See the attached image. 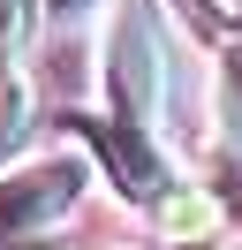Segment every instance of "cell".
<instances>
[{"mask_svg": "<svg viewBox=\"0 0 242 250\" xmlns=\"http://www.w3.org/2000/svg\"><path fill=\"white\" fill-rule=\"evenodd\" d=\"M106 99L114 114L159 129L166 114V38H159V16L144 0H121L114 8V31H106Z\"/></svg>", "mask_w": 242, "mask_h": 250, "instance_id": "obj_1", "label": "cell"}, {"mask_svg": "<svg viewBox=\"0 0 242 250\" xmlns=\"http://www.w3.org/2000/svg\"><path fill=\"white\" fill-rule=\"evenodd\" d=\"M91 159L83 152H38L23 167L0 174V243H30V235L60 228V220L83 205Z\"/></svg>", "mask_w": 242, "mask_h": 250, "instance_id": "obj_2", "label": "cell"}, {"mask_svg": "<svg viewBox=\"0 0 242 250\" xmlns=\"http://www.w3.org/2000/svg\"><path fill=\"white\" fill-rule=\"evenodd\" d=\"M68 122H76V137L99 152V167L114 174V189H121L129 205L151 212V205L174 189V167H166V152L151 144L144 122H129V114H68Z\"/></svg>", "mask_w": 242, "mask_h": 250, "instance_id": "obj_3", "label": "cell"}, {"mask_svg": "<svg viewBox=\"0 0 242 250\" xmlns=\"http://www.w3.org/2000/svg\"><path fill=\"white\" fill-rule=\"evenodd\" d=\"M151 228L166 235L174 250H220V228H227V205L212 197L204 182H174L159 205H151Z\"/></svg>", "mask_w": 242, "mask_h": 250, "instance_id": "obj_4", "label": "cell"}, {"mask_svg": "<svg viewBox=\"0 0 242 250\" xmlns=\"http://www.w3.org/2000/svg\"><path fill=\"white\" fill-rule=\"evenodd\" d=\"M182 8H189L197 23H227V8H220V0H182Z\"/></svg>", "mask_w": 242, "mask_h": 250, "instance_id": "obj_5", "label": "cell"}, {"mask_svg": "<svg viewBox=\"0 0 242 250\" xmlns=\"http://www.w3.org/2000/svg\"><path fill=\"white\" fill-rule=\"evenodd\" d=\"M45 8H53V16H83L91 0H45Z\"/></svg>", "mask_w": 242, "mask_h": 250, "instance_id": "obj_6", "label": "cell"}, {"mask_svg": "<svg viewBox=\"0 0 242 250\" xmlns=\"http://www.w3.org/2000/svg\"><path fill=\"white\" fill-rule=\"evenodd\" d=\"M220 8H227V31H242V0H220Z\"/></svg>", "mask_w": 242, "mask_h": 250, "instance_id": "obj_7", "label": "cell"}]
</instances>
